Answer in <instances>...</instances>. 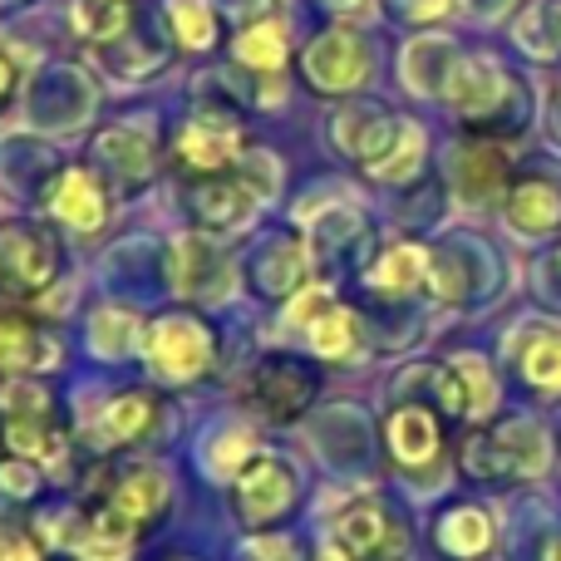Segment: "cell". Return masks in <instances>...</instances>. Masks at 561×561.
<instances>
[{
	"mask_svg": "<svg viewBox=\"0 0 561 561\" xmlns=\"http://www.w3.org/2000/svg\"><path fill=\"white\" fill-rule=\"evenodd\" d=\"M330 144L379 183H404L424 168V138L409 118L389 114L385 104H345L330 118Z\"/></svg>",
	"mask_w": 561,
	"mask_h": 561,
	"instance_id": "cell-1",
	"label": "cell"
},
{
	"mask_svg": "<svg viewBox=\"0 0 561 561\" xmlns=\"http://www.w3.org/2000/svg\"><path fill=\"white\" fill-rule=\"evenodd\" d=\"M444 99L448 108H454L458 118H463L468 128H473L478 138L497 134H523L527 124V89L523 79H513L497 59L488 55H473V59H458L454 75H448L444 84Z\"/></svg>",
	"mask_w": 561,
	"mask_h": 561,
	"instance_id": "cell-2",
	"label": "cell"
},
{
	"mask_svg": "<svg viewBox=\"0 0 561 561\" xmlns=\"http://www.w3.org/2000/svg\"><path fill=\"white\" fill-rule=\"evenodd\" d=\"M242 148H247L242 114L232 104H222V99H203L173 138V168L183 178L232 173L242 163Z\"/></svg>",
	"mask_w": 561,
	"mask_h": 561,
	"instance_id": "cell-3",
	"label": "cell"
},
{
	"mask_svg": "<svg viewBox=\"0 0 561 561\" xmlns=\"http://www.w3.org/2000/svg\"><path fill=\"white\" fill-rule=\"evenodd\" d=\"M144 359L163 385H193V379L213 375L217 365V330L197 310L158 316L144 330Z\"/></svg>",
	"mask_w": 561,
	"mask_h": 561,
	"instance_id": "cell-4",
	"label": "cell"
},
{
	"mask_svg": "<svg viewBox=\"0 0 561 561\" xmlns=\"http://www.w3.org/2000/svg\"><path fill=\"white\" fill-rule=\"evenodd\" d=\"M168 473L153 463H124L108 468L104 478L94 483V497H89V517H99L104 527H118V533L138 537L153 517L168 513Z\"/></svg>",
	"mask_w": 561,
	"mask_h": 561,
	"instance_id": "cell-5",
	"label": "cell"
},
{
	"mask_svg": "<svg viewBox=\"0 0 561 561\" xmlns=\"http://www.w3.org/2000/svg\"><path fill=\"white\" fill-rule=\"evenodd\" d=\"M325 552L335 561H409V527L379 497H350L330 517Z\"/></svg>",
	"mask_w": 561,
	"mask_h": 561,
	"instance_id": "cell-6",
	"label": "cell"
},
{
	"mask_svg": "<svg viewBox=\"0 0 561 561\" xmlns=\"http://www.w3.org/2000/svg\"><path fill=\"white\" fill-rule=\"evenodd\" d=\"M552 463V438L537 419H507V424L488 428V434L468 438L463 468L473 478H537Z\"/></svg>",
	"mask_w": 561,
	"mask_h": 561,
	"instance_id": "cell-7",
	"label": "cell"
},
{
	"mask_svg": "<svg viewBox=\"0 0 561 561\" xmlns=\"http://www.w3.org/2000/svg\"><path fill=\"white\" fill-rule=\"evenodd\" d=\"M65 272L55 232L39 222H5L0 227V296L5 300H35Z\"/></svg>",
	"mask_w": 561,
	"mask_h": 561,
	"instance_id": "cell-8",
	"label": "cell"
},
{
	"mask_svg": "<svg viewBox=\"0 0 561 561\" xmlns=\"http://www.w3.org/2000/svg\"><path fill=\"white\" fill-rule=\"evenodd\" d=\"M369 69H375V49H369V39L350 25L320 30V35H310L306 49H300V79H306L310 94L345 99L365 84Z\"/></svg>",
	"mask_w": 561,
	"mask_h": 561,
	"instance_id": "cell-9",
	"label": "cell"
},
{
	"mask_svg": "<svg viewBox=\"0 0 561 561\" xmlns=\"http://www.w3.org/2000/svg\"><path fill=\"white\" fill-rule=\"evenodd\" d=\"M316 389H320V369L310 365V359L272 350V355H262L252 365V375H247V385H242V399L262 419H272V424H290V419H300L310 409Z\"/></svg>",
	"mask_w": 561,
	"mask_h": 561,
	"instance_id": "cell-10",
	"label": "cell"
},
{
	"mask_svg": "<svg viewBox=\"0 0 561 561\" xmlns=\"http://www.w3.org/2000/svg\"><path fill=\"white\" fill-rule=\"evenodd\" d=\"M5 419H0V438L20 463H55L65 454V419H59L55 399L35 385H15L5 389Z\"/></svg>",
	"mask_w": 561,
	"mask_h": 561,
	"instance_id": "cell-11",
	"label": "cell"
},
{
	"mask_svg": "<svg viewBox=\"0 0 561 561\" xmlns=\"http://www.w3.org/2000/svg\"><path fill=\"white\" fill-rule=\"evenodd\" d=\"M256 203H262V187H256L242 168L213 173V178H187V193H183L187 217H193L197 232H207V237L242 232L256 217Z\"/></svg>",
	"mask_w": 561,
	"mask_h": 561,
	"instance_id": "cell-12",
	"label": "cell"
},
{
	"mask_svg": "<svg viewBox=\"0 0 561 561\" xmlns=\"http://www.w3.org/2000/svg\"><path fill=\"white\" fill-rule=\"evenodd\" d=\"M94 153H99V168L108 173V187H118V197H138L158 173V144L138 124L104 128Z\"/></svg>",
	"mask_w": 561,
	"mask_h": 561,
	"instance_id": "cell-13",
	"label": "cell"
},
{
	"mask_svg": "<svg viewBox=\"0 0 561 561\" xmlns=\"http://www.w3.org/2000/svg\"><path fill=\"white\" fill-rule=\"evenodd\" d=\"M55 365H59V340L35 316H25L15 306H0V375L5 379L45 375Z\"/></svg>",
	"mask_w": 561,
	"mask_h": 561,
	"instance_id": "cell-14",
	"label": "cell"
},
{
	"mask_svg": "<svg viewBox=\"0 0 561 561\" xmlns=\"http://www.w3.org/2000/svg\"><path fill=\"white\" fill-rule=\"evenodd\" d=\"M290 503H296V473L280 458H252L237 473V513H242L247 527L276 523Z\"/></svg>",
	"mask_w": 561,
	"mask_h": 561,
	"instance_id": "cell-15",
	"label": "cell"
},
{
	"mask_svg": "<svg viewBox=\"0 0 561 561\" xmlns=\"http://www.w3.org/2000/svg\"><path fill=\"white\" fill-rule=\"evenodd\" d=\"M49 213L79 237H94L104 232L108 222V183L94 173V168H65L49 187Z\"/></svg>",
	"mask_w": 561,
	"mask_h": 561,
	"instance_id": "cell-16",
	"label": "cell"
},
{
	"mask_svg": "<svg viewBox=\"0 0 561 561\" xmlns=\"http://www.w3.org/2000/svg\"><path fill=\"white\" fill-rule=\"evenodd\" d=\"M158 419H163V399L148 394V389H124L114 394L94 419V444L104 454H118V448L148 444L158 434Z\"/></svg>",
	"mask_w": 561,
	"mask_h": 561,
	"instance_id": "cell-17",
	"label": "cell"
},
{
	"mask_svg": "<svg viewBox=\"0 0 561 561\" xmlns=\"http://www.w3.org/2000/svg\"><path fill=\"white\" fill-rule=\"evenodd\" d=\"M503 217L517 237H557L561 232V183L552 173H523L507 183Z\"/></svg>",
	"mask_w": 561,
	"mask_h": 561,
	"instance_id": "cell-18",
	"label": "cell"
},
{
	"mask_svg": "<svg viewBox=\"0 0 561 561\" xmlns=\"http://www.w3.org/2000/svg\"><path fill=\"white\" fill-rule=\"evenodd\" d=\"M296 325H306V340L320 359H345L355 355V340H359V325H355V310L330 300L325 290H310L296 310H290Z\"/></svg>",
	"mask_w": 561,
	"mask_h": 561,
	"instance_id": "cell-19",
	"label": "cell"
},
{
	"mask_svg": "<svg viewBox=\"0 0 561 561\" xmlns=\"http://www.w3.org/2000/svg\"><path fill=\"white\" fill-rule=\"evenodd\" d=\"M385 444H389V454H394V463H404V468L434 463L438 448H444V424H438L434 404H414V399H409V404L389 409Z\"/></svg>",
	"mask_w": 561,
	"mask_h": 561,
	"instance_id": "cell-20",
	"label": "cell"
},
{
	"mask_svg": "<svg viewBox=\"0 0 561 561\" xmlns=\"http://www.w3.org/2000/svg\"><path fill=\"white\" fill-rule=\"evenodd\" d=\"M507 350H513L517 375L527 385L542 389V394H561V330L557 325H527Z\"/></svg>",
	"mask_w": 561,
	"mask_h": 561,
	"instance_id": "cell-21",
	"label": "cell"
},
{
	"mask_svg": "<svg viewBox=\"0 0 561 561\" xmlns=\"http://www.w3.org/2000/svg\"><path fill=\"white\" fill-rule=\"evenodd\" d=\"M428 252L419 242H389L385 252L369 262L365 272V286L379 290V296H409V290H419L428 280Z\"/></svg>",
	"mask_w": 561,
	"mask_h": 561,
	"instance_id": "cell-22",
	"label": "cell"
},
{
	"mask_svg": "<svg viewBox=\"0 0 561 561\" xmlns=\"http://www.w3.org/2000/svg\"><path fill=\"white\" fill-rule=\"evenodd\" d=\"M507 158L503 148H483V144H463L454 158V187L468 203H488L493 193H507Z\"/></svg>",
	"mask_w": 561,
	"mask_h": 561,
	"instance_id": "cell-23",
	"label": "cell"
},
{
	"mask_svg": "<svg viewBox=\"0 0 561 561\" xmlns=\"http://www.w3.org/2000/svg\"><path fill=\"white\" fill-rule=\"evenodd\" d=\"M163 20L173 30L178 49H187V55H207V49L222 45V10L213 0H168Z\"/></svg>",
	"mask_w": 561,
	"mask_h": 561,
	"instance_id": "cell-24",
	"label": "cell"
},
{
	"mask_svg": "<svg viewBox=\"0 0 561 561\" xmlns=\"http://www.w3.org/2000/svg\"><path fill=\"white\" fill-rule=\"evenodd\" d=\"M128 30H138V0H75V35L89 49L114 45Z\"/></svg>",
	"mask_w": 561,
	"mask_h": 561,
	"instance_id": "cell-25",
	"label": "cell"
},
{
	"mask_svg": "<svg viewBox=\"0 0 561 561\" xmlns=\"http://www.w3.org/2000/svg\"><path fill=\"white\" fill-rule=\"evenodd\" d=\"M94 59L108 69L114 79H128V84H138V79H158V69L168 65V55L153 45V39H144L138 30H128V35H118L114 45H99Z\"/></svg>",
	"mask_w": 561,
	"mask_h": 561,
	"instance_id": "cell-26",
	"label": "cell"
},
{
	"mask_svg": "<svg viewBox=\"0 0 561 561\" xmlns=\"http://www.w3.org/2000/svg\"><path fill=\"white\" fill-rule=\"evenodd\" d=\"M438 547L463 561L483 557L488 547H493V517L483 513V507L463 503V507H448L444 523H438Z\"/></svg>",
	"mask_w": 561,
	"mask_h": 561,
	"instance_id": "cell-27",
	"label": "cell"
},
{
	"mask_svg": "<svg viewBox=\"0 0 561 561\" xmlns=\"http://www.w3.org/2000/svg\"><path fill=\"white\" fill-rule=\"evenodd\" d=\"M256 266H262V290H266V296H290V290H296L300 280H306V266H310L306 242H300L296 232L276 237V242H266V247H262Z\"/></svg>",
	"mask_w": 561,
	"mask_h": 561,
	"instance_id": "cell-28",
	"label": "cell"
},
{
	"mask_svg": "<svg viewBox=\"0 0 561 561\" xmlns=\"http://www.w3.org/2000/svg\"><path fill=\"white\" fill-rule=\"evenodd\" d=\"M286 30L276 25V20H256L252 30H242L232 45V59L247 69V75H276L280 65H286Z\"/></svg>",
	"mask_w": 561,
	"mask_h": 561,
	"instance_id": "cell-29",
	"label": "cell"
},
{
	"mask_svg": "<svg viewBox=\"0 0 561 561\" xmlns=\"http://www.w3.org/2000/svg\"><path fill=\"white\" fill-rule=\"evenodd\" d=\"M207 266H222L217 262V252L203 242V237H183V242L173 247V272H178V290L183 296H217L213 286H207Z\"/></svg>",
	"mask_w": 561,
	"mask_h": 561,
	"instance_id": "cell-30",
	"label": "cell"
},
{
	"mask_svg": "<svg viewBox=\"0 0 561 561\" xmlns=\"http://www.w3.org/2000/svg\"><path fill=\"white\" fill-rule=\"evenodd\" d=\"M454 365V375H458V385H463V409L473 419H483L488 409L497 404V385H493V369L483 365L478 355H458V359H448Z\"/></svg>",
	"mask_w": 561,
	"mask_h": 561,
	"instance_id": "cell-31",
	"label": "cell"
},
{
	"mask_svg": "<svg viewBox=\"0 0 561 561\" xmlns=\"http://www.w3.org/2000/svg\"><path fill=\"white\" fill-rule=\"evenodd\" d=\"M134 340H138V320L134 316H124V310H99L94 316V325H89V345L99 350V355H128L134 350Z\"/></svg>",
	"mask_w": 561,
	"mask_h": 561,
	"instance_id": "cell-32",
	"label": "cell"
},
{
	"mask_svg": "<svg viewBox=\"0 0 561 561\" xmlns=\"http://www.w3.org/2000/svg\"><path fill=\"white\" fill-rule=\"evenodd\" d=\"M237 463H252V434H242V428H227V434L217 438L213 448H207V473L232 478Z\"/></svg>",
	"mask_w": 561,
	"mask_h": 561,
	"instance_id": "cell-33",
	"label": "cell"
},
{
	"mask_svg": "<svg viewBox=\"0 0 561 561\" xmlns=\"http://www.w3.org/2000/svg\"><path fill=\"white\" fill-rule=\"evenodd\" d=\"M39 493V478L30 463H5L0 468V517L10 513L15 503H30V497Z\"/></svg>",
	"mask_w": 561,
	"mask_h": 561,
	"instance_id": "cell-34",
	"label": "cell"
},
{
	"mask_svg": "<svg viewBox=\"0 0 561 561\" xmlns=\"http://www.w3.org/2000/svg\"><path fill=\"white\" fill-rule=\"evenodd\" d=\"M0 561H45V552H39V542L30 533L0 523Z\"/></svg>",
	"mask_w": 561,
	"mask_h": 561,
	"instance_id": "cell-35",
	"label": "cell"
},
{
	"mask_svg": "<svg viewBox=\"0 0 561 561\" xmlns=\"http://www.w3.org/2000/svg\"><path fill=\"white\" fill-rule=\"evenodd\" d=\"M242 561H296V542L290 537H252L242 547Z\"/></svg>",
	"mask_w": 561,
	"mask_h": 561,
	"instance_id": "cell-36",
	"label": "cell"
},
{
	"mask_svg": "<svg viewBox=\"0 0 561 561\" xmlns=\"http://www.w3.org/2000/svg\"><path fill=\"white\" fill-rule=\"evenodd\" d=\"M15 84H20V65L10 59V49L0 45V104H5V99L15 94Z\"/></svg>",
	"mask_w": 561,
	"mask_h": 561,
	"instance_id": "cell-37",
	"label": "cell"
},
{
	"mask_svg": "<svg viewBox=\"0 0 561 561\" xmlns=\"http://www.w3.org/2000/svg\"><path fill=\"white\" fill-rule=\"evenodd\" d=\"M448 10H454V0H419L409 20H414V25H428V20H444Z\"/></svg>",
	"mask_w": 561,
	"mask_h": 561,
	"instance_id": "cell-38",
	"label": "cell"
},
{
	"mask_svg": "<svg viewBox=\"0 0 561 561\" xmlns=\"http://www.w3.org/2000/svg\"><path fill=\"white\" fill-rule=\"evenodd\" d=\"M542 561H561V533H557V537H552V542H547V547H542Z\"/></svg>",
	"mask_w": 561,
	"mask_h": 561,
	"instance_id": "cell-39",
	"label": "cell"
},
{
	"mask_svg": "<svg viewBox=\"0 0 561 561\" xmlns=\"http://www.w3.org/2000/svg\"><path fill=\"white\" fill-rule=\"evenodd\" d=\"M557 266H561V252H557Z\"/></svg>",
	"mask_w": 561,
	"mask_h": 561,
	"instance_id": "cell-40",
	"label": "cell"
}]
</instances>
